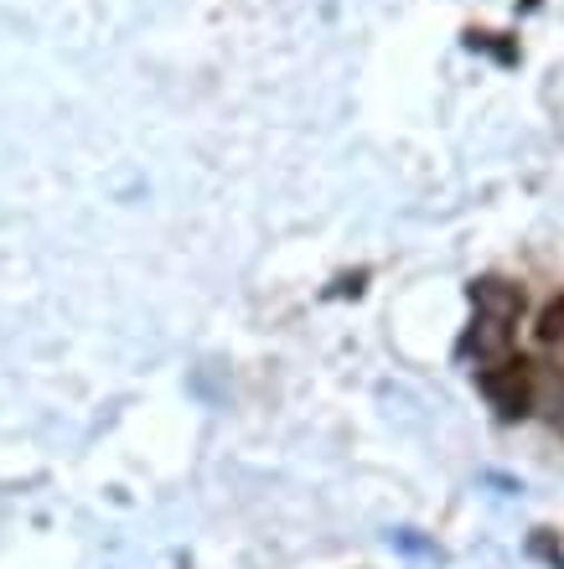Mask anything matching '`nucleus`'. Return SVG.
<instances>
[{"instance_id": "nucleus-1", "label": "nucleus", "mask_w": 564, "mask_h": 569, "mask_svg": "<svg viewBox=\"0 0 564 569\" xmlns=\"http://www.w3.org/2000/svg\"><path fill=\"white\" fill-rule=\"evenodd\" d=\"M472 331H466V342H461V352H472L476 362H497L513 352V337H518V321H523V290L518 284L497 280V274H487V280L472 284Z\"/></svg>"}, {"instance_id": "nucleus-2", "label": "nucleus", "mask_w": 564, "mask_h": 569, "mask_svg": "<svg viewBox=\"0 0 564 569\" xmlns=\"http://www.w3.org/2000/svg\"><path fill=\"white\" fill-rule=\"evenodd\" d=\"M482 393L492 399V409L503 415V420H518V415H528L534 409V362L523 358H497L482 368Z\"/></svg>"}]
</instances>
